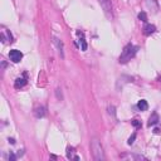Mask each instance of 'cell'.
Wrapping results in <instances>:
<instances>
[{
  "instance_id": "cell-1",
  "label": "cell",
  "mask_w": 161,
  "mask_h": 161,
  "mask_svg": "<svg viewBox=\"0 0 161 161\" xmlns=\"http://www.w3.org/2000/svg\"><path fill=\"white\" fill-rule=\"evenodd\" d=\"M137 47L136 45H132V44H127L123 50H122V53L120 55V58H118V62L120 63H127L129 61H131V58H133L135 55H136L137 53Z\"/></svg>"
},
{
  "instance_id": "cell-2",
  "label": "cell",
  "mask_w": 161,
  "mask_h": 161,
  "mask_svg": "<svg viewBox=\"0 0 161 161\" xmlns=\"http://www.w3.org/2000/svg\"><path fill=\"white\" fill-rule=\"evenodd\" d=\"M91 149H92V154H93V159L96 161H102L105 160V152H103V147L101 145V142L98 140H93L91 143Z\"/></svg>"
},
{
  "instance_id": "cell-3",
  "label": "cell",
  "mask_w": 161,
  "mask_h": 161,
  "mask_svg": "<svg viewBox=\"0 0 161 161\" xmlns=\"http://www.w3.org/2000/svg\"><path fill=\"white\" fill-rule=\"evenodd\" d=\"M101 6L103 8L105 14L108 16L109 19L112 18V5H111V0H98Z\"/></svg>"
},
{
  "instance_id": "cell-4",
  "label": "cell",
  "mask_w": 161,
  "mask_h": 161,
  "mask_svg": "<svg viewBox=\"0 0 161 161\" xmlns=\"http://www.w3.org/2000/svg\"><path fill=\"white\" fill-rule=\"evenodd\" d=\"M9 58H10V61H12V62L18 63V62L22 61L23 53L20 52V50H18V49H13V50H10V53H9Z\"/></svg>"
},
{
  "instance_id": "cell-5",
  "label": "cell",
  "mask_w": 161,
  "mask_h": 161,
  "mask_svg": "<svg viewBox=\"0 0 161 161\" xmlns=\"http://www.w3.org/2000/svg\"><path fill=\"white\" fill-rule=\"evenodd\" d=\"M25 84H27V74H23L22 77L16 78V81L14 83V87L15 88H22V87L25 86Z\"/></svg>"
},
{
  "instance_id": "cell-6",
  "label": "cell",
  "mask_w": 161,
  "mask_h": 161,
  "mask_svg": "<svg viewBox=\"0 0 161 161\" xmlns=\"http://www.w3.org/2000/svg\"><path fill=\"white\" fill-rule=\"evenodd\" d=\"M155 32H156V28H155V25H152V24H147V25H145V28H143V34L145 35H151V34H154Z\"/></svg>"
},
{
  "instance_id": "cell-7",
  "label": "cell",
  "mask_w": 161,
  "mask_h": 161,
  "mask_svg": "<svg viewBox=\"0 0 161 161\" xmlns=\"http://www.w3.org/2000/svg\"><path fill=\"white\" fill-rule=\"evenodd\" d=\"M34 115H35V117H38V118L44 117V116H45V108H44L43 106L37 107V108L34 109Z\"/></svg>"
},
{
  "instance_id": "cell-8",
  "label": "cell",
  "mask_w": 161,
  "mask_h": 161,
  "mask_svg": "<svg viewBox=\"0 0 161 161\" xmlns=\"http://www.w3.org/2000/svg\"><path fill=\"white\" fill-rule=\"evenodd\" d=\"M74 152H75L74 147H68V149H67V157H68V159H73V160H79V157L75 155Z\"/></svg>"
},
{
  "instance_id": "cell-9",
  "label": "cell",
  "mask_w": 161,
  "mask_h": 161,
  "mask_svg": "<svg viewBox=\"0 0 161 161\" xmlns=\"http://www.w3.org/2000/svg\"><path fill=\"white\" fill-rule=\"evenodd\" d=\"M159 120H160V118H159V115L157 113H152L151 116H150V118H149V126H154V125H156L157 122H159Z\"/></svg>"
},
{
  "instance_id": "cell-10",
  "label": "cell",
  "mask_w": 161,
  "mask_h": 161,
  "mask_svg": "<svg viewBox=\"0 0 161 161\" xmlns=\"http://www.w3.org/2000/svg\"><path fill=\"white\" fill-rule=\"evenodd\" d=\"M137 108L140 109V111H146V109L149 108L147 101H145V99H141V101H139V103H137Z\"/></svg>"
},
{
  "instance_id": "cell-11",
  "label": "cell",
  "mask_w": 161,
  "mask_h": 161,
  "mask_svg": "<svg viewBox=\"0 0 161 161\" xmlns=\"http://www.w3.org/2000/svg\"><path fill=\"white\" fill-rule=\"evenodd\" d=\"M53 42H54V44H55V45L58 47V49H59V54H61V55L63 57L64 54H63V44H62V42L59 40L58 38H54Z\"/></svg>"
},
{
  "instance_id": "cell-12",
  "label": "cell",
  "mask_w": 161,
  "mask_h": 161,
  "mask_svg": "<svg viewBox=\"0 0 161 161\" xmlns=\"http://www.w3.org/2000/svg\"><path fill=\"white\" fill-rule=\"evenodd\" d=\"M122 159H126V157H129V159H136V160H146V157L145 156H141V155H122L121 156Z\"/></svg>"
},
{
  "instance_id": "cell-13",
  "label": "cell",
  "mask_w": 161,
  "mask_h": 161,
  "mask_svg": "<svg viewBox=\"0 0 161 161\" xmlns=\"http://www.w3.org/2000/svg\"><path fill=\"white\" fill-rule=\"evenodd\" d=\"M139 19H140L141 22H146V20H147V15H146V13H145V12H141V13L139 14Z\"/></svg>"
},
{
  "instance_id": "cell-14",
  "label": "cell",
  "mask_w": 161,
  "mask_h": 161,
  "mask_svg": "<svg viewBox=\"0 0 161 161\" xmlns=\"http://www.w3.org/2000/svg\"><path fill=\"white\" fill-rule=\"evenodd\" d=\"M135 140H136V133H133L132 136L129 139V142H127V143H129V145H132V143L135 142Z\"/></svg>"
},
{
  "instance_id": "cell-15",
  "label": "cell",
  "mask_w": 161,
  "mask_h": 161,
  "mask_svg": "<svg viewBox=\"0 0 161 161\" xmlns=\"http://www.w3.org/2000/svg\"><path fill=\"white\" fill-rule=\"evenodd\" d=\"M132 125H133L135 127H141V122H140L139 120H133V121H132Z\"/></svg>"
},
{
  "instance_id": "cell-16",
  "label": "cell",
  "mask_w": 161,
  "mask_h": 161,
  "mask_svg": "<svg viewBox=\"0 0 161 161\" xmlns=\"http://www.w3.org/2000/svg\"><path fill=\"white\" fill-rule=\"evenodd\" d=\"M57 97H58V99H62V92H61V89H57Z\"/></svg>"
},
{
  "instance_id": "cell-17",
  "label": "cell",
  "mask_w": 161,
  "mask_h": 161,
  "mask_svg": "<svg viewBox=\"0 0 161 161\" xmlns=\"http://www.w3.org/2000/svg\"><path fill=\"white\" fill-rule=\"evenodd\" d=\"M108 112H109V115H111V113L115 115V107H109L108 108Z\"/></svg>"
},
{
  "instance_id": "cell-18",
  "label": "cell",
  "mask_w": 161,
  "mask_h": 161,
  "mask_svg": "<svg viewBox=\"0 0 161 161\" xmlns=\"http://www.w3.org/2000/svg\"><path fill=\"white\" fill-rule=\"evenodd\" d=\"M15 159H16V156H15L14 154H10V155H9V160H12V161H14Z\"/></svg>"
},
{
  "instance_id": "cell-19",
  "label": "cell",
  "mask_w": 161,
  "mask_h": 161,
  "mask_svg": "<svg viewBox=\"0 0 161 161\" xmlns=\"http://www.w3.org/2000/svg\"><path fill=\"white\" fill-rule=\"evenodd\" d=\"M9 142L12 143V145H14V143H15V140H14V139H9Z\"/></svg>"
},
{
  "instance_id": "cell-20",
  "label": "cell",
  "mask_w": 161,
  "mask_h": 161,
  "mask_svg": "<svg viewBox=\"0 0 161 161\" xmlns=\"http://www.w3.org/2000/svg\"><path fill=\"white\" fill-rule=\"evenodd\" d=\"M157 81H159V82H161V75H159V77H157Z\"/></svg>"
}]
</instances>
